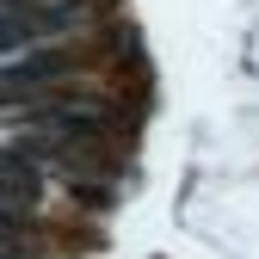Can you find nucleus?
<instances>
[{
  "mask_svg": "<svg viewBox=\"0 0 259 259\" xmlns=\"http://www.w3.org/2000/svg\"><path fill=\"white\" fill-rule=\"evenodd\" d=\"M80 25V0H0V56H19L37 37H62Z\"/></svg>",
  "mask_w": 259,
  "mask_h": 259,
  "instance_id": "obj_1",
  "label": "nucleus"
},
{
  "mask_svg": "<svg viewBox=\"0 0 259 259\" xmlns=\"http://www.w3.org/2000/svg\"><path fill=\"white\" fill-rule=\"evenodd\" d=\"M74 62L62 50H31V56H0V105H31L56 80H68Z\"/></svg>",
  "mask_w": 259,
  "mask_h": 259,
  "instance_id": "obj_2",
  "label": "nucleus"
},
{
  "mask_svg": "<svg viewBox=\"0 0 259 259\" xmlns=\"http://www.w3.org/2000/svg\"><path fill=\"white\" fill-rule=\"evenodd\" d=\"M93 130H99V111H93L87 99H50L37 111V123H31V136H37V148H74L87 142Z\"/></svg>",
  "mask_w": 259,
  "mask_h": 259,
  "instance_id": "obj_3",
  "label": "nucleus"
},
{
  "mask_svg": "<svg viewBox=\"0 0 259 259\" xmlns=\"http://www.w3.org/2000/svg\"><path fill=\"white\" fill-rule=\"evenodd\" d=\"M37 204V167L19 154V148H0V216H25Z\"/></svg>",
  "mask_w": 259,
  "mask_h": 259,
  "instance_id": "obj_4",
  "label": "nucleus"
}]
</instances>
